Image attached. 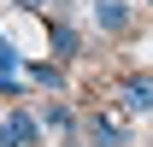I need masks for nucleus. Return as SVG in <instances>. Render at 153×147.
Here are the masks:
<instances>
[{"instance_id":"nucleus-4","label":"nucleus","mask_w":153,"mask_h":147,"mask_svg":"<svg viewBox=\"0 0 153 147\" xmlns=\"http://www.w3.org/2000/svg\"><path fill=\"white\" fill-rule=\"evenodd\" d=\"M36 118H41V129H53L59 141H71V135H82V112L71 106V100H59V94H47L36 106Z\"/></svg>"},{"instance_id":"nucleus-6","label":"nucleus","mask_w":153,"mask_h":147,"mask_svg":"<svg viewBox=\"0 0 153 147\" xmlns=\"http://www.w3.org/2000/svg\"><path fill=\"white\" fill-rule=\"evenodd\" d=\"M94 24H100V36H130L135 6L130 0H94Z\"/></svg>"},{"instance_id":"nucleus-1","label":"nucleus","mask_w":153,"mask_h":147,"mask_svg":"<svg viewBox=\"0 0 153 147\" xmlns=\"http://www.w3.org/2000/svg\"><path fill=\"white\" fill-rule=\"evenodd\" d=\"M82 135H88V147H130V112L124 106L82 112Z\"/></svg>"},{"instance_id":"nucleus-8","label":"nucleus","mask_w":153,"mask_h":147,"mask_svg":"<svg viewBox=\"0 0 153 147\" xmlns=\"http://www.w3.org/2000/svg\"><path fill=\"white\" fill-rule=\"evenodd\" d=\"M30 88H36V82H24V76H6V71H0V100H30Z\"/></svg>"},{"instance_id":"nucleus-7","label":"nucleus","mask_w":153,"mask_h":147,"mask_svg":"<svg viewBox=\"0 0 153 147\" xmlns=\"http://www.w3.org/2000/svg\"><path fill=\"white\" fill-rule=\"evenodd\" d=\"M24 76H30L36 88H47V94H65V59H30Z\"/></svg>"},{"instance_id":"nucleus-10","label":"nucleus","mask_w":153,"mask_h":147,"mask_svg":"<svg viewBox=\"0 0 153 147\" xmlns=\"http://www.w3.org/2000/svg\"><path fill=\"white\" fill-rule=\"evenodd\" d=\"M12 6H24V12H53V0H12Z\"/></svg>"},{"instance_id":"nucleus-2","label":"nucleus","mask_w":153,"mask_h":147,"mask_svg":"<svg viewBox=\"0 0 153 147\" xmlns=\"http://www.w3.org/2000/svg\"><path fill=\"white\" fill-rule=\"evenodd\" d=\"M112 100L130 112V118H153V71H147V65L124 71V76H118V88H112Z\"/></svg>"},{"instance_id":"nucleus-5","label":"nucleus","mask_w":153,"mask_h":147,"mask_svg":"<svg viewBox=\"0 0 153 147\" xmlns=\"http://www.w3.org/2000/svg\"><path fill=\"white\" fill-rule=\"evenodd\" d=\"M47 53L53 59H82V36H76V24L65 18V12H47Z\"/></svg>"},{"instance_id":"nucleus-3","label":"nucleus","mask_w":153,"mask_h":147,"mask_svg":"<svg viewBox=\"0 0 153 147\" xmlns=\"http://www.w3.org/2000/svg\"><path fill=\"white\" fill-rule=\"evenodd\" d=\"M36 141H41V118L30 106L0 112V147H36Z\"/></svg>"},{"instance_id":"nucleus-12","label":"nucleus","mask_w":153,"mask_h":147,"mask_svg":"<svg viewBox=\"0 0 153 147\" xmlns=\"http://www.w3.org/2000/svg\"><path fill=\"white\" fill-rule=\"evenodd\" d=\"M147 6H153V0H147Z\"/></svg>"},{"instance_id":"nucleus-11","label":"nucleus","mask_w":153,"mask_h":147,"mask_svg":"<svg viewBox=\"0 0 153 147\" xmlns=\"http://www.w3.org/2000/svg\"><path fill=\"white\" fill-rule=\"evenodd\" d=\"M65 147H88V135H71V141H65Z\"/></svg>"},{"instance_id":"nucleus-9","label":"nucleus","mask_w":153,"mask_h":147,"mask_svg":"<svg viewBox=\"0 0 153 147\" xmlns=\"http://www.w3.org/2000/svg\"><path fill=\"white\" fill-rule=\"evenodd\" d=\"M0 71H6V76L24 71V59H18V47H12V41H0Z\"/></svg>"}]
</instances>
